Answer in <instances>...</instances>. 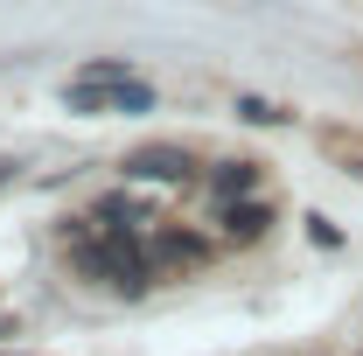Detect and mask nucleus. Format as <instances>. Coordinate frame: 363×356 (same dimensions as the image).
Listing matches in <instances>:
<instances>
[{
	"mask_svg": "<svg viewBox=\"0 0 363 356\" xmlns=\"http://www.w3.org/2000/svg\"><path fill=\"white\" fill-rule=\"evenodd\" d=\"M119 168H126V182H189L196 175L189 147H140V154H126Z\"/></svg>",
	"mask_w": 363,
	"mask_h": 356,
	"instance_id": "obj_1",
	"label": "nucleus"
},
{
	"mask_svg": "<svg viewBox=\"0 0 363 356\" xmlns=\"http://www.w3.org/2000/svg\"><path fill=\"white\" fill-rule=\"evenodd\" d=\"M217 223H224L230 245H252V238H266V230H272V210L245 196V203H224V210H217Z\"/></svg>",
	"mask_w": 363,
	"mask_h": 356,
	"instance_id": "obj_2",
	"label": "nucleus"
},
{
	"mask_svg": "<svg viewBox=\"0 0 363 356\" xmlns=\"http://www.w3.org/2000/svg\"><path fill=\"white\" fill-rule=\"evenodd\" d=\"M210 259V238H196V230H161L154 238V266H203Z\"/></svg>",
	"mask_w": 363,
	"mask_h": 356,
	"instance_id": "obj_3",
	"label": "nucleus"
},
{
	"mask_svg": "<svg viewBox=\"0 0 363 356\" xmlns=\"http://www.w3.org/2000/svg\"><path fill=\"white\" fill-rule=\"evenodd\" d=\"M210 189H217V203H245V196L259 189V161H224V168H210Z\"/></svg>",
	"mask_w": 363,
	"mask_h": 356,
	"instance_id": "obj_4",
	"label": "nucleus"
},
{
	"mask_svg": "<svg viewBox=\"0 0 363 356\" xmlns=\"http://www.w3.org/2000/svg\"><path fill=\"white\" fill-rule=\"evenodd\" d=\"M98 223H105V230H133V223H147V210H140L133 196H105V203H98Z\"/></svg>",
	"mask_w": 363,
	"mask_h": 356,
	"instance_id": "obj_5",
	"label": "nucleus"
},
{
	"mask_svg": "<svg viewBox=\"0 0 363 356\" xmlns=\"http://www.w3.org/2000/svg\"><path fill=\"white\" fill-rule=\"evenodd\" d=\"M77 84H133V63H119V56H98L77 70Z\"/></svg>",
	"mask_w": 363,
	"mask_h": 356,
	"instance_id": "obj_6",
	"label": "nucleus"
},
{
	"mask_svg": "<svg viewBox=\"0 0 363 356\" xmlns=\"http://www.w3.org/2000/svg\"><path fill=\"white\" fill-rule=\"evenodd\" d=\"M238 119H252V126H279L286 112H279L272 98H252V91H238Z\"/></svg>",
	"mask_w": 363,
	"mask_h": 356,
	"instance_id": "obj_7",
	"label": "nucleus"
},
{
	"mask_svg": "<svg viewBox=\"0 0 363 356\" xmlns=\"http://www.w3.org/2000/svg\"><path fill=\"white\" fill-rule=\"evenodd\" d=\"M308 230H315V245H342V230H335L328 217H308Z\"/></svg>",
	"mask_w": 363,
	"mask_h": 356,
	"instance_id": "obj_8",
	"label": "nucleus"
},
{
	"mask_svg": "<svg viewBox=\"0 0 363 356\" xmlns=\"http://www.w3.org/2000/svg\"><path fill=\"white\" fill-rule=\"evenodd\" d=\"M14 175H21V161H0V189H7Z\"/></svg>",
	"mask_w": 363,
	"mask_h": 356,
	"instance_id": "obj_9",
	"label": "nucleus"
}]
</instances>
